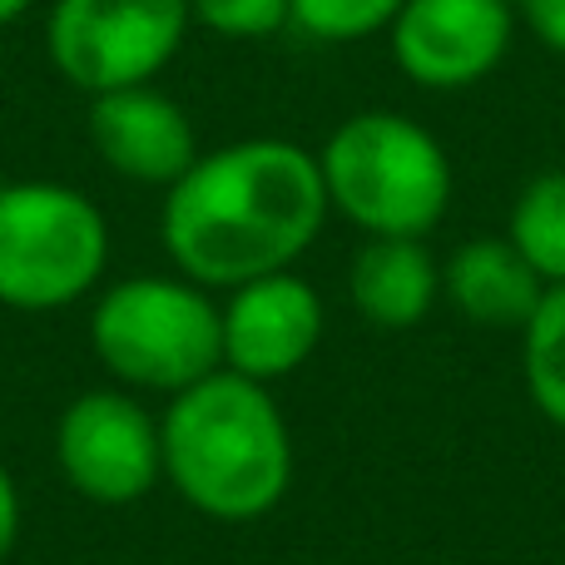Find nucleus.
Returning a JSON list of instances; mask_svg holds the SVG:
<instances>
[{
  "instance_id": "1",
  "label": "nucleus",
  "mask_w": 565,
  "mask_h": 565,
  "mask_svg": "<svg viewBox=\"0 0 565 565\" xmlns=\"http://www.w3.org/2000/svg\"><path fill=\"white\" fill-rule=\"evenodd\" d=\"M328 189L318 154L292 139H238L194 159L169 189L159 234L179 278L199 288H244L288 274L322 234Z\"/></svg>"
},
{
  "instance_id": "18",
  "label": "nucleus",
  "mask_w": 565,
  "mask_h": 565,
  "mask_svg": "<svg viewBox=\"0 0 565 565\" xmlns=\"http://www.w3.org/2000/svg\"><path fill=\"white\" fill-rule=\"evenodd\" d=\"M15 541H20V491H15V477H10V467L0 461V565L10 561Z\"/></svg>"
},
{
  "instance_id": "17",
  "label": "nucleus",
  "mask_w": 565,
  "mask_h": 565,
  "mask_svg": "<svg viewBox=\"0 0 565 565\" xmlns=\"http://www.w3.org/2000/svg\"><path fill=\"white\" fill-rule=\"evenodd\" d=\"M521 15H526L531 35L565 60V0H521Z\"/></svg>"
},
{
  "instance_id": "5",
  "label": "nucleus",
  "mask_w": 565,
  "mask_h": 565,
  "mask_svg": "<svg viewBox=\"0 0 565 565\" xmlns=\"http://www.w3.org/2000/svg\"><path fill=\"white\" fill-rule=\"evenodd\" d=\"M109 264V224L95 199L50 179L0 184V302L55 312L95 292Z\"/></svg>"
},
{
  "instance_id": "14",
  "label": "nucleus",
  "mask_w": 565,
  "mask_h": 565,
  "mask_svg": "<svg viewBox=\"0 0 565 565\" xmlns=\"http://www.w3.org/2000/svg\"><path fill=\"white\" fill-rule=\"evenodd\" d=\"M521 372L536 412L565 431V282L546 288L541 308L521 328Z\"/></svg>"
},
{
  "instance_id": "2",
  "label": "nucleus",
  "mask_w": 565,
  "mask_h": 565,
  "mask_svg": "<svg viewBox=\"0 0 565 565\" xmlns=\"http://www.w3.org/2000/svg\"><path fill=\"white\" fill-rule=\"evenodd\" d=\"M164 481L209 521H258L288 497L292 437L264 382L218 367L169 397Z\"/></svg>"
},
{
  "instance_id": "15",
  "label": "nucleus",
  "mask_w": 565,
  "mask_h": 565,
  "mask_svg": "<svg viewBox=\"0 0 565 565\" xmlns=\"http://www.w3.org/2000/svg\"><path fill=\"white\" fill-rule=\"evenodd\" d=\"M288 6L302 35L322 40V45H348V40L387 30L407 0H288Z\"/></svg>"
},
{
  "instance_id": "4",
  "label": "nucleus",
  "mask_w": 565,
  "mask_h": 565,
  "mask_svg": "<svg viewBox=\"0 0 565 565\" xmlns=\"http://www.w3.org/2000/svg\"><path fill=\"white\" fill-rule=\"evenodd\" d=\"M89 348L125 392L179 397L224 367V318L199 282L139 274L99 292Z\"/></svg>"
},
{
  "instance_id": "9",
  "label": "nucleus",
  "mask_w": 565,
  "mask_h": 565,
  "mask_svg": "<svg viewBox=\"0 0 565 565\" xmlns=\"http://www.w3.org/2000/svg\"><path fill=\"white\" fill-rule=\"evenodd\" d=\"M218 318H224V367L264 387L292 377L318 352L322 328H328L318 288L292 268L234 288Z\"/></svg>"
},
{
  "instance_id": "11",
  "label": "nucleus",
  "mask_w": 565,
  "mask_h": 565,
  "mask_svg": "<svg viewBox=\"0 0 565 565\" xmlns=\"http://www.w3.org/2000/svg\"><path fill=\"white\" fill-rule=\"evenodd\" d=\"M441 292L471 328L521 332L546 298V282L511 248L507 234L467 238L441 268Z\"/></svg>"
},
{
  "instance_id": "19",
  "label": "nucleus",
  "mask_w": 565,
  "mask_h": 565,
  "mask_svg": "<svg viewBox=\"0 0 565 565\" xmlns=\"http://www.w3.org/2000/svg\"><path fill=\"white\" fill-rule=\"evenodd\" d=\"M30 6H35V0H0V25H15Z\"/></svg>"
},
{
  "instance_id": "6",
  "label": "nucleus",
  "mask_w": 565,
  "mask_h": 565,
  "mask_svg": "<svg viewBox=\"0 0 565 565\" xmlns=\"http://www.w3.org/2000/svg\"><path fill=\"white\" fill-rule=\"evenodd\" d=\"M189 0H55L45 45L79 95L149 85L189 35Z\"/></svg>"
},
{
  "instance_id": "12",
  "label": "nucleus",
  "mask_w": 565,
  "mask_h": 565,
  "mask_svg": "<svg viewBox=\"0 0 565 565\" xmlns=\"http://www.w3.org/2000/svg\"><path fill=\"white\" fill-rule=\"evenodd\" d=\"M352 308L382 332H407L437 308L441 268L422 238H367L348 264Z\"/></svg>"
},
{
  "instance_id": "7",
  "label": "nucleus",
  "mask_w": 565,
  "mask_h": 565,
  "mask_svg": "<svg viewBox=\"0 0 565 565\" xmlns=\"http://www.w3.org/2000/svg\"><path fill=\"white\" fill-rule=\"evenodd\" d=\"M55 461L70 491L99 507H135L164 481L159 417L125 387L79 392L55 427Z\"/></svg>"
},
{
  "instance_id": "3",
  "label": "nucleus",
  "mask_w": 565,
  "mask_h": 565,
  "mask_svg": "<svg viewBox=\"0 0 565 565\" xmlns=\"http://www.w3.org/2000/svg\"><path fill=\"white\" fill-rule=\"evenodd\" d=\"M318 169L328 209L367 238H427L451 204V159L441 139L397 109L342 119Z\"/></svg>"
},
{
  "instance_id": "16",
  "label": "nucleus",
  "mask_w": 565,
  "mask_h": 565,
  "mask_svg": "<svg viewBox=\"0 0 565 565\" xmlns=\"http://www.w3.org/2000/svg\"><path fill=\"white\" fill-rule=\"evenodd\" d=\"M189 20L224 40H264L292 25L288 0H189Z\"/></svg>"
},
{
  "instance_id": "10",
  "label": "nucleus",
  "mask_w": 565,
  "mask_h": 565,
  "mask_svg": "<svg viewBox=\"0 0 565 565\" xmlns=\"http://www.w3.org/2000/svg\"><path fill=\"white\" fill-rule=\"evenodd\" d=\"M89 145L119 179L154 189H174L199 159L194 119L154 85L89 99Z\"/></svg>"
},
{
  "instance_id": "13",
  "label": "nucleus",
  "mask_w": 565,
  "mask_h": 565,
  "mask_svg": "<svg viewBox=\"0 0 565 565\" xmlns=\"http://www.w3.org/2000/svg\"><path fill=\"white\" fill-rule=\"evenodd\" d=\"M507 238L546 288L565 282V169L536 174L521 189L507 218Z\"/></svg>"
},
{
  "instance_id": "8",
  "label": "nucleus",
  "mask_w": 565,
  "mask_h": 565,
  "mask_svg": "<svg viewBox=\"0 0 565 565\" xmlns=\"http://www.w3.org/2000/svg\"><path fill=\"white\" fill-rule=\"evenodd\" d=\"M516 35L511 0H407L387 25L392 60L422 89L481 85Z\"/></svg>"
}]
</instances>
